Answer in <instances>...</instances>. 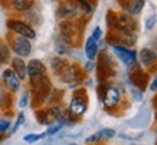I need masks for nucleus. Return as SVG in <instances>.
Wrapping results in <instances>:
<instances>
[{"label":"nucleus","instance_id":"2eb2a0df","mask_svg":"<svg viewBox=\"0 0 157 145\" xmlns=\"http://www.w3.org/2000/svg\"><path fill=\"white\" fill-rule=\"evenodd\" d=\"M51 66H52L53 72H61L62 69L67 68L68 63L63 61V59H61V58H53L52 61H51Z\"/></svg>","mask_w":157,"mask_h":145},{"label":"nucleus","instance_id":"a211bd4d","mask_svg":"<svg viewBox=\"0 0 157 145\" xmlns=\"http://www.w3.org/2000/svg\"><path fill=\"white\" fill-rule=\"evenodd\" d=\"M100 135H101V141H108L115 136V131L111 129V128H105V129L100 131Z\"/></svg>","mask_w":157,"mask_h":145},{"label":"nucleus","instance_id":"39448f33","mask_svg":"<svg viewBox=\"0 0 157 145\" xmlns=\"http://www.w3.org/2000/svg\"><path fill=\"white\" fill-rule=\"evenodd\" d=\"M3 82L10 92H17L20 89V79L13 72V69H6L3 72Z\"/></svg>","mask_w":157,"mask_h":145},{"label":"nucleus","instance_id":"9d476101","mask_svg":"<svg viewBox=\"0 0 157 145\" xmlns=\"http://www.w3.org/2000/svg\"><path fill=\"white\" fill-rule=\"evenodd\" d=\"M138 56H140V61H141V63H143L144 66L153 65V63L156 62V59H157L156 52L151 50V49H148V47H144V49H141Z\"/></svg>","mask_w":157,"mask_h":145},{"label":"nucleus","instance_id":"a878e982","mask_svg":"<svg viewBox=\"0 0 157 145\" xmlns=\"http://www.w3.org/2000/svg\"><path fill=\"white\" fill-rule=\"evenodd\" d=\"M156 89H157V76H156V79L151 82V85H150V91H151V92H154Z\"/></svg>","mask_w":157,"mask_h":145},{"label":"nucleus","instance_id":"6ab92c4d","mask_svg":"<svg viewBox=\"0 0 157 145\" xmlns=\"http://www.w3.org/2000/svg\"><path fill=\"white\" fill-rule=\"evenodd\" d=\"M76 5L81 7V10L84 13H91L92 12V7H91L90 3H86L85 0H76Z\"/></svg>","mask_w":157,"mask_h":145},{"label":"nucleus","instance_id":"cd10ccee","mask_svg":"<svg viewBox=\"0 0 157 145\" xmlns=\"http://www.w3.org/2000/svg\"><path fill=\"white\" fill-rule=\"evenodd\" d=\"M5 103V94H3V91L0 89V106Z\"/></svg>","mask_w":157,"mask_h":145},{"label":"nucleus","instance_id":"b1692460","mask_svg":"<svg viewBox=\"0 0 157 145\" xmlns=\"http://www.w3.org/2000/svg\"><path fill=\"white\" fill-rule=\"evenodd\" d=\"M62 126H63V124H58V125H55V126H51L48 131H46V135H53V134H56Z\"/></svg>","mask_w":157,"mask_h":145},{"label":"nucleus","instance_id":"20e7f679","mask_svg":"<svg viewBox=\"0 0 157 145\" xmlns=\"http://www.w3.org/2000/svg\"><path fill=\"white\" fill-rule=\"evenodd\" d=\"M13 50L17 56L26 58V56H29L30 52H32V45L29 42V39L17 35V38L13 39Z\"/></svg>","mask_w":157,"mask_h":145},{"label":"nucleus","instance_id":"7ed1b4c3","mask_svg":"<svg viewBox=\"0 0 157 145\" xmlns=\"http://www.w3.org/2000/svg\"><path fill=\"white\" fill-rule=\"evenodd\" d=\"M101 98H102V103L107 109H113L120 103V92L118 89L114 88V86H108L105 88V91L101 94Z\"/></svg>","mask_w":157,"mask_h":145},{"label":"nucleus","instance_id":"f3484780","mask_svg":"<svg viewBox=\"0 0 157 145\" xmlns=\"http://www.w3.org/2000/svg\"><path fill=\"white\" fill-rule=\"evenodd\" d=\"M45 136H46V132H43V134H29V135L23 136V141L25 142H29V144H33V142L42 139Z\"/></svg>","mask_w":157,"mask_h":145},{"label":"nucleus","instance_id":"ddd939ff","mask_svg":"<svg viewBox=\"0 0 157 145\" xmlns=\"http://www.w3.org/2000/svg\"><path fill=\"white\" fill-rule=\"evenodd\" d=\"M144 5H146V0H130L127 5V12L130 13V16H138L141 13Z\"/></svg>","mask_w":157,"mask_h":145},{"label":"nucleus","instance_id":"0eeeda50","mask_svg":"<svg viewBox=\"0 0 157 145\" xmlns=\"http://www.w3.org/2000/svg\"><path fill=\"white\" fill-rule=\"evenodd\" d=\"M26 66H28V76L30 79L43 76L46 73V66L43 65L39 59H32Z\"/></svg>","mask_w":157,"mask_h":145},{"label":"nucleus","instance_id":"423d86ee","mask_svg":"<svg viewBox=\"0 0 157 145\" xmlns=\"http://www.w3.org/2000/svg\"><path fill=\"white\" fill-rule=\"evenodd\" d=\"M114 53L117 55V58L123 62L124 65H131V63H134L136 59H137L136 52L128 50L127 47H123V46H114Z\"/></svg>","mask_w":157,"mask_h":145},{"label":"nucleus","instance_id":"f8f14e48","mask_svg":"<svg viewBox=\"0 0 157 145\" xmlns=\"http://www.w3.org/2000/svg\"><path fill=\"white\" fill-rule=\"evenodd\" d=\"M61 79L65 82H74L75 79H78V69L75 66H67L65 69H62L59 72Z\"/></svg>","mask_w":157,"mask_h":145},{"label":"nucleus","instance_id":"c85d7f7f","mask_svg":"<svg viewBox=\"0 0 157 145\" xmlns=\"http://www.w3.org/2000/svg\"><path fill=\"white\" fill-rule=\"evenodd\" d=\"M69 145H76V144H69Z\"/></svg>","mask_w":157,"mask_h":145},{"label":"nucleus","instance_id":"bb28decb","mask_svg":"<svg viewBox=\"0 0 157 145\" xmlns=\"http://www.w3.org/2000/svg\"><path fill=\"white\" fill-rule=\"evenodd\" d=\"M85 69L88 70V72H91V70L94 69V63H92V61H91V62H88V63H86V65H85Z\"/></svg>","mask_w":157,"mask_h":145},{"label":"nucleus","instance_id":"6e6552de","mask_svg":"<svg viewBox=\"0 0 157 145\" xmlns=\"http://www.w3.org/2000/svg\"><path fill=\"white\" fill-rule=\"evenodd\" d=\"M12 69L16 75L19 76V79H26L28 76V66L25 63V61L20 56H16L12 59Z\"/></svg>","mask_w":157,"mask_h":145},{"label":"nucleus","instance_id":"1a4fd4ad","mask_svg":"<svg viewBox=\"0 0 157 145\" xmlns=\"http://www.w3.org/2000/svg\"><path fill=\"white\" fill-rule=\"evenodd\" d=\"M78 10H79V6L76 5V3H71V2H68L65 5H62L58 10V16L62 17V19H71L74 17L76 13H78Z\"/></svg>","mask_w":157,"mask_h":145},{"label":"nucleus","instance_id":"f03ea898","mask_svg":"<svg viewBox=\"0 0 157 145\" xmlns=\"http://www.w3.org/2000/svg\"><path fill=\"white\" fill-rule=\"evenodd\" d=\"M7 28L14 32L16 35H19V36H23V38L29 39V40H32V39L36 38V33L35 30L29 24L23 23V22H19V20H9L7 22Z\"/></svg>","mask_w":157,"mask_h":145},{"label":"nucleus","instance_id":"f257e3e1","mask_svg":"<svg viewBox=\"0 0 157 145\" xmlns=\"http://www.w3.org/2000/svg\"><path fill=\"white\" fill-rule=\"evenodd\" d=\"M86 106H88V102H86L85 92L84 91L75 92L71 99V103H69V113H71V117H75V118L82 117L86 111Z\"/></svg>","mask_w":157,"mask_h":145},{"label":"nucleus","instance_id":"dca6fc26","mask_svg":"<svg viewBox=\"0 0 157 145\" xmlns=\"http://www.w3.org/2000/svg\"><path fill=\"white\" fill-rule=\"evenodd\" d=\"M10 61V52L9 47L5 43H0V65H5Z\"/></svg>","mask_w":157,"mask_h":145},{"label":"nucleus","instance_id":"412c9836","mask_svg":"<svg viewBox=\"0 0 157 145\" xmlns=\"http://www.w3.org/2000/svg\"><path fill=\"white\" fill-rule=\"evenodd\" d=\"M23 124H25V113L20 112L19 117H17V119H16V124H14V126H13V129H12V132H16L17 129H19V126L23 125Z\"/></svg>","mask_w":157,"mask_h":145},{"label":"nucleus","instance_id":"aec40b11","mask_svg":"<svg viewBox=\"0 0 157 145\" xmlns=\"http://www.w3.org/2000/svg\"><path fill=\"white\" fill-rule=\"evenodd\" d=\"M156 23H157V16L156 14H151V16L146 20V24H144V26H146L147 30H151V29L156 26Z\"/></svg>","mask_w":157,"mask_h":145},{"label":"nucleus","instance_id":"5701e85b","mask_svg":"<svg viewBox=\"0 0 157 145\" xmlns=\"http://www.w3.org/2000/svg\"><path fill=\"white\" fill-rule=\"evenodd\" d=\"M101 36H102V32H101V29L98 28V26H97V28L94 29V30H92V36H91V38L94 39V40H97V42H98V40L101 39Z\"/></svg>","mask_w":157,"mask_h":145},{"label":"nucleus","instance_id":"4be33fe9","mask_svg":"<svg viewBox=\"0 0 157 145\" xmlns=\"http://www.w3.org/2000/svg\"><path fill=\"white\" fill-rule=\"evenodd\" d=\"M9 128H10V122L7 121V119H2V118H0V134L6 132Z\"/></svg>","mask_w":157,"mask_h":145},{"label":"nucleus","instance_id":"9b49d317","mask_svg":"<svg viewBox=\"0 0 157 145\" xmlns=\"http://www.w3.org/2000/svg\"><path fill=\"white\" fill-rule=\"evenodd\" d=\"M85 55L90 61H94L98 55V43L92 38H88L85 42Z\"/></svg>","mask_w":157,"mask_h":145},{"label":"nucleus","instance_id":"4468645a","mask_svg":"<svg viewBox=\"0 0 157 145\" xmlns=\"http://www.w3.org/2000/svg\"><path fill=\"white\" fill-rule=\"evenodd\" d=\"M35 0H14L13 2V9L16 12H25V10H29L32 6H33Z\"/></svg>","mask_w":157,"mask_h":145},{"label":"nucleus","instance_id":"393cba45","mask_svg":"<svg viewBox=\"0 0 157 145\" xmlns=\"http://www.w3.org/2000/svg\"><path fill=\"white\" fill-rule=\"evenodd\" d=\"M28 99H29V94H28V92H25V94L22 95V98H20L19 106L20 108H25V106H26V105H28Z\"/></svg>","mask_w":157,"mask_h":145}]
</instances>
